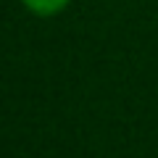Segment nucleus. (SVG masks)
Returning a JSON list of instances; mask_svg holds the SVG:
<instances>
[{
  "label": "nucleus",
  "instance_id": "1",
  "mask_svg": "<svg viewBox=\"0 0 158 158\" xmlns=\"http://www.w3.org/2000/svg\"><path fill=\"white\" fill-rule=\"evenodd\" d=\"M21 3L29 13H34L40 19H50V16H58L61 11H66L71 0H21Z\"/></svg>",
  "mask_w": 158,
  "mask_h": 158
}]
</instances>
